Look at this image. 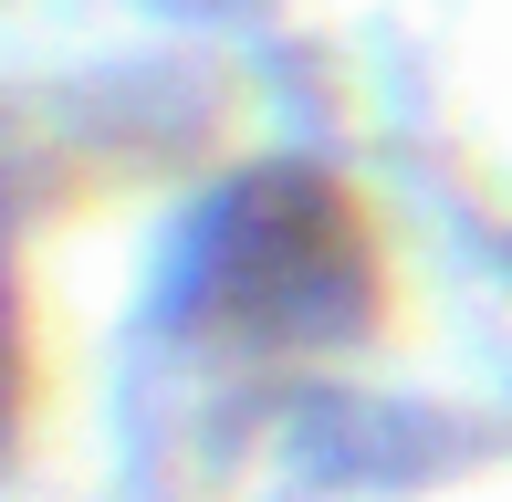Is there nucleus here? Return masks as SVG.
Returning <instances> with one entry per match:
<instances>
[{
	"mask_svg": "<svg viewBox=\"0 0 512 502\" xmlns=\"http://www.w3.org/2000/svg\"><path fill=\"white\" fill-rule=\"evenodd\" d=\"M178 304L199 325L262 335V346H304L366 314V241L345 189L314 168H262L241 189L209 199V220L178 251Z\"/></svg>",
	"mask_w": 512,
	"mask_h": 502,
	"instance_id": "obj_1",
	"label": "nucleus"
},
{
	"mask_svg": "<svg viewBox=\"0 0 512 502\" xmlns=\"http://www.w3.org/2000/svg\"><path fill=\"white\" fill-rule=\"evenodd\" d=\"M178 11H220V0H178Z\"/></svg>",
	"mask_w": 512,
	"mask_h": 502,
	"instance_id": "obj_2",
	"label": "nucleus"
}]
</instances>
